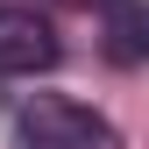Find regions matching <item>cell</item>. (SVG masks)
Masks as SVG:
<instances>
[{"label":"cell","mask_w":149,"mask_h":149,"mask_svg":"<svg viewBox=\"0 0 149 149\" xmlns=\"http://www.w3.org/2000/svg\"><path fill=\"white\" fill-rule=\"evenodd\" d=\"M100 50L121 71L149 64V0H100Z\"/></svg>","instance_id":"obj_3"},{"label":"cell","mask_w":149,"mask_h":149,"mask_svg":"<svg viewBox=\"0 0 149 149\" xmlns=\"http://www.w3.org/2000/svg\"><path fill=\"white\" fill-rule=\"evenodd\" d=\"M29 149H114V128H107L92 107L78 100H57V92H36V100L14 114Z\"/></svg>","instance_id":"obj_1"},{"label":"cell","mask_w":149,"mask_h":149,"mask_svg":"<svg viewBox=\"0 0 149 149\" xmlns=\"http://www.w3.org/2000/svg\"><path fill=\"white\" fill-rule=\"evenodd\" d=\"M57 64V29L50 14L22 7V0H0V78H36V71Z\"/></svg>","instance_id":"obj_2"}]
</instances>
